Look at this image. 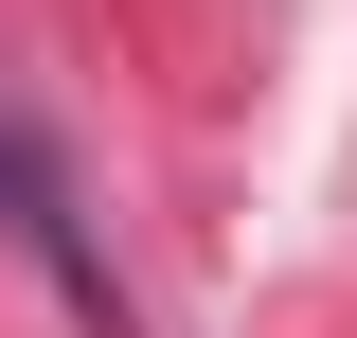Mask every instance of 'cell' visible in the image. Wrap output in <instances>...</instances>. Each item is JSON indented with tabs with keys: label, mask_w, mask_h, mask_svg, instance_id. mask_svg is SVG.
<instances>
[{
	"label": "cell",
	"mask_w": 357,
	"mask_h": 338,
	"mask_svg": "<svg viewBox=\"0 0 357 338\" xmlns=\"http://www.w3.org/2000/svg\"><path fill=\"white\" fill-rule=\"evenodd\" d=\"M0 232H18V250H36L54 285L89 303V321L126 338V285H107V250H89V214H72V178H54V161H36V143H18V125H0Z\"/></svg>",
	"instance_id": "cell-1"
}]
</instances>
